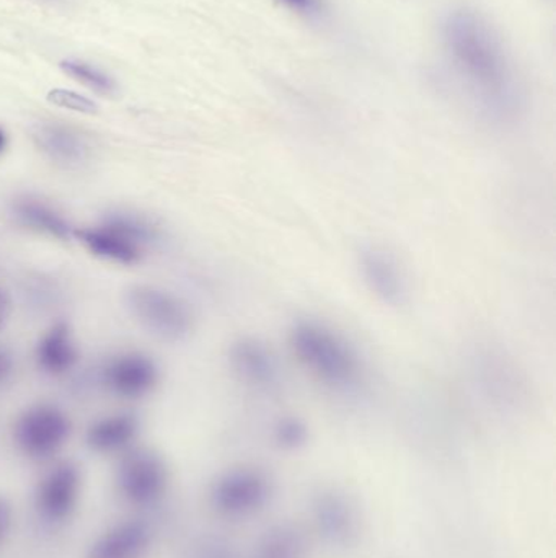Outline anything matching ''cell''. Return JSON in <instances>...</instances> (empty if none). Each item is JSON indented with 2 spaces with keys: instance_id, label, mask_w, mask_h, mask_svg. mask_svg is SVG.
Instances as JSON below:
<instances>
[{
  "instance_id": "1",
  "label": "cell",
  "mask_w": 556,
  "mask_h": 558,
  "mask_svg": "<svg viewBox=\"0 0 556 558\" xmlns=\"http://www.w3.org/2000/svg\"><path fill=\"white\" fill-rule=\"evenodd\" d=\"M441 36L454 71L480 105L496 117L515 113L518 85L493 26L475 10L462 7L446 13Z\"/></svg>"
},
{
  "instance_id": "2",
  "label": "cell",
  "mask_w": 556,
  "mask_h": 558,
  "mask_svg": "<svg viewBox=\"0 0 556 558\" xmlns=\"http://www.w3.org/2000/svg\"><path fill=\"white\" fill-rule=\"evenodd\" d=\"M299 363L320 383L335 390H353L362 377L361 361L351 347L325 325L300 320L289 331Z\"/></svg>"
},
{
  "instance_id": "3",
  "label": "cell",
  "mask_w": 556,
  "mask_h": 558,
  "mask_svg": "<svg viewBox=\"0 0 556 558\" xmlns=\"http://www.w3.org/2000/svg\"><path fill=\"white\" fill-rule=\"evenodd\" d=\"M118 498L134 513L156 510L165 500L172 485L165 459L149 448L134 446L116 458L113 474Z\"/></svg>"
},
{
  "instance_id": "4",
  "label": "cell",
  "mask_w": 556,
  "mask_h": 558,
  "mask_svg": "<svg viewBox=\"0 0 556 558\" xmlns=\"http://www.w3.org/2000/svg\"><path fill=\"white\" fill-rule=\"evenodd\" d=\"M91 254L116 264H137L149 245L156 244L159 231L146 219L134 215L107 216L94 228L74 231Z\"/></svg>"
},
{
  "instance_id": "5",
  "label": "cell",
  "mask_w": 556,
  "mask_h": 558,
  "mask_svg": "<svg viewBox=\"0 0 556 558\" xmlns=\"http://www.w3.org/2000/svg\"><path fill=\"white\" fill-rule=\"evenodd\" d=\"M85 495V475L77 462L54 459L32 490V507L39 523L46 526H64L81 510Z\"/></svg>"
},
{
  "instance_id": "6",
  "label": "cell",
  "mask_w": 556,
  "mask_h": 558,
  "mask_svg": "<svg viewBox=\"0 0 556 558\" xmlns=\"http://www.w3.org/2000/svg\"><path fill=\"white\" fill-rule=\"evenodd\" d=\"M72 423L59 407L39 403L16 418L13 442L29 461L51 462L71 438Z\"/></svg>"
},
{
  "instance_id": "7",
  "label": "cell",
  "mask_w": 556,
  "mask_h": 558,
  "mask_svg": "<svg viewBox=\"0 0 556 558\" xmlns=\"http://www.w3.org/2000/svg\"><path fill=\"white\" fill-rule=\"evenodd\" d=\"M273 495V485L264 472L254 468L231 469L215 478L209 501L221 517L248 518L263 510Z\"/></svg>"
},
{
  "instance_id": "8",
  "label": "cell",
  "mask_w": 556,
  "mask_h": 558,
  "mask_svg": "<svg viewBox=\"0 0 556 558\" xmlns=\"http://www.w3.org/2000/svg\"><path fill=\"white\" fill-rule=\"evenodd\" d=\"M133 314L165 340H183L191 333L195 318L188 305L162 289L136 286L127 295Z\"/></svg>"
},
{
  "instance_id": "9",
  "label": "cell",
  "mask_w": 556,
  "mask_h": 558,
  "mask_svg": "<svg viewBox=\"0 0 556 558\" xmlns=\"http://www.w3.org/2000/svg\"><path fill=\"white\" fill-rule=\"evenodd\" d=\"M156 546L152 521L146 514L133 513L98 531L88 543L84 558H150Z\"/></svg>"
},
{
  "instance_id": "10",
  "label": "cell",
  "mask_w": 556,
  "mask_h": 558,
  "mask_svg": "<svg viewBox=\"0 0 556 558\" xmlns=\"http://www.w3.org/2000/svg\"><path fill=\"white\" fill-rule=\"evenodd\" d=\"M228 361L238 379L263 392L281 386V369L273 351L257 338H240L228 351Z\"/></svg>"
},
{
  "instance_id": "11",
  "label": "cell",
  "mask_w": 556,
  "mask_h": 558,
  "mask_svg": "<svg viewBox=\"0 0 556 558\" xmlns=\"http://www.w3.org/2000/svg\"><path fill=\"white\" fill-rule=\"evenodd\" d=\"M159 383V369L150 357L139 353L121 354L101 369V384L124 399L147 396Z\"/></svg>"
},
{
  "instance_id": "12",
  "label": "cell",
  "mask_w": 556,
  "mask_h": 558,
  "mask_svg": "<svg viewBox=\"0 0 556 558\" xmlns=\"http://www.w3.org/2000/svg\"><path fill=\"white\" fill-rule=\"evenodd\" d=\"M359 271L369 291L391 307L407 302V279L397 260L384 248L366 247L359 254Z\"/></svg>"
},
{
  "instance_id": "13",
  "label": "cell",
  "mask_w": 556,
  "mask_h": 558,
  "mask_svg": "<svg viewBox=\"0 0 556 558\" xmlns=\"http://www.w3.org/2000/svg\"><path fill=\"white\" fill-rule=\"evenodd\" d=\"M320 536L333 546L348 547L358 539L359 517L355 505L338 492H323L313 504Z\"/></svg>"
},
{
  "instance_id": "14",
  "label": "cell",
  "mask_w": 556,
  "mask_h": 558,
  "mask_svg": "<svg viewBox=\"0 0 556 558\" xmlns=\"http://www.w3.org/2000/svg\"><path fill=\"white\" fill-rule=\"evenodd\" d=\"M139 420L133 413H116L97 420L87 432V446L101 456L120 458L136 446Z\"/></svg>"
},
{
  "instance_id": "15",
  "label": "cell",
  "mask_w": 556,
  "mask_h": 558,
  "mask_svg": "<svg viewBox=\"0 0 556 558\" xmlns=\"http://www.w3.org/2000/svg\"><path fill=\"white\" fill-rule=\"evenodd\" d=\"M39 149L62 166H81L90 156V146L85 137L72 128L59 123H42L35 130Z\"/></svg>"
},
{
  "instance_id": "16",
  "label": "cell",
  "mask_w": 556,
  "mask_h": 558,
  "mask_svg": "<svg viewBox=\"0 0 556 558\" xmlns=\"http://www.w3.org/2000/svg\"><path fill=\"white\" fill-rule=\"evenodd\" d=\"M36 361L51 376H62L77 364L78 350L72 338L71 327L65 322L52 325L41 338L36 348Z\"/></svg>"
},
{
  "instance_id": "17",
  "label": "cell",
  "mask_w": 556,
  "mask_h": 558,
  "mask_svg": "<svg viewBox=\"0 0 556 558\" xmlns=\"http://www.w3.org/2000/svg\"><path fill=\"white\" fill-rule=\"evenodd\" d=\"M10 213L18 221V225L25 226L32 231L41 232V234L51 235L61 241L74 238L75 229H72V226L65 221L64 216L41 199L32 198V196L16 198L12 203Z\"/></svg>"
},
{
  "instance_id": "18",
  "label": "cell",
  "mask_w": 556,
  "mask_h": 558,
  "mask_svg": "<svg viewBox=\"0 0 556 558\" xmlns=\"http://www.w3.org/2000/svg\"><path fill=\"white\" fill-rule=\"evenodd\" d=\"M257 558H306V544L299 531L289 526L276 527L258 547Z\"/></svg>"
},
{
  "instance_id": "19",
  "label": "cell",
  "mask_w": 556,
  "mask_h": 558,
  "mask_svg": "<svg viewBox=\"0 0 556 558\" xmlns=\"http://www.w3.org/2000/svg\"><path fill=\"white\" fill-rule=\"evenodd\" d=\"M62 71L71 75L74 81L81 82L85 87L91 88L98 95L111 97L116 94V82L110 75L101 72L100 69L82 61H64L61 64Z\"/></svg>"
},
{
  "instance_id": "20",
  "label": "cell",
  "mask_w": 556,
  "mask_h": 558,
  "mask_svg": "<svg viewBox=\"0 0 556 558\" xmlns=\"http://www.w3.org/2000/svg\"><path fill=\"white\" fill-rule=\"evenodd\" d=\"M307 439H309V429H307L306 423L296 416L281 418L274 426V441L280 448L293 451V449L302 448Z\"/></svg>"
},
{
  "instance_id": "21",
  "label": "cell",
  "mask_w": 556,
  "mask_h": 558,
  "mask_svg": "<svg viewBox=\"0 0 556 558\" xmlns=\"http://www.w3.org/2000/svg\"><path fill=\"white\" fill-rule=\"evenodd\" d=\"M48 100L58 107L78 111V113L95 114L98 111L97 105L90 98L75 94V92L64 90V88H52L48 94Z\"/></svg>"
},
{
  "instance_id": "22",
  "label": "cell",
  "mask_w": 556,
  "mask_h": 558,
  "mask_svg": "<svg viewBox=\"0 0 556 558\" xmlns=\"http://www.w3.org/2000/svg\"><path fill=\"white\" fill-rule=\"evenodd\" d=\"M16 526V510L7 495L0 494V550L10 543Z\"/></svg>"
},
{
  "instance_id": "23",
  "label": "cell",
  "mask_w": 556,
  "mask_h": 558,
  "mask_svg": "<svg viewBox=\"0 0 556 558\" xmlns=\"http://www.w3.org/2000/svg\"><path fill=\"white\" fill-rule=\"evenodd\" d=\"M284 5L289 7L294 12L302 13V15L310 16H320L323 13V2L322 0H280Z\"/></svg>"
},
{
  "instance_id": "24",
  "label": "cell",
  "mask_w": 556,
  "mask_h": 558,
  "mask_svg": "<svg viewBox=\"0 0 556 558\" xmlns=\"http://www.w3.org/2000/svg\"><path fill=\"white\" fill-rule=\"evenodd\" d=\"M13 374V357L9 351L0 348V387L9 383Z\"/></svg>"
},
{
  "instance_id": "25",
  "label": "cell",
  "mask_w": 556,
  "mask_h": 558,
  "mask_svg": "<svg viewBox=\"0 0 556 558\" xmlns=\"http://www.w3.org/2000/svg\"><path fill=\"white\" fill-rule=\"evenodd\" d=\"M10 315V299L9 295L5 294V292L0 289V328L3 327V324H5L7 318H9Z\"/></svg>"
},
{
  "instance_id": "26",
  "label": "cell",
  "mask_w": 556,
  "mask_h": 558,
  "mask_svg": "<svg viewBox=\"0 0 556 558\" xmlns=\"http://www.w3.org/2000/svg\"><path fill=\"white\" fill-rule=\"evenodd\" d=\"M5 144H7L5 133H3L2 130H0V153H2L3 149H5Z\"/></svg>"
},
{
  "instance_id": "27",
  "label": "cell",
  "mask_w": 556,
  "mask_h": 558,
  "mask_svg": "<svg viewBox=\"0 0 556 558\" xmlns=\"http://www.w3.org/2000/svg\"><path fill=\"white\" fill-rule=\"evenodd\" d=\"M46 2H62V0H46Z\"/></svg>"
}]
</instances>
